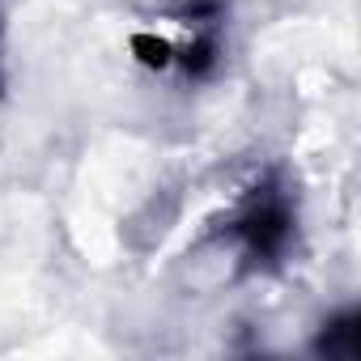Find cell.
Returning <instances> with one entry per match:
<instances>
[{"label":"cell","instance_id":"6da1fadb","mask_svg":"<svg viewBox=\"0 0 361 361\" xmlns=\"http://www.w3.org/2000/svg\"><path fill=\"white\" fill-rule=\"evenodd\" d=\"M234 234L251 247V255H276L289 243V209L276 196H255L243 217L234 221Z\"/></svg>","mask_w":361,"mask_h":361},{"label":"cell","instance_id":"7a4b0ae2","mask_svg":"<svg viewBox=\"0 0 361 361\" xmlns=\"http://www.w3.org/2000/svg\"><path fill=\"white\" fill-rule=\"evenodd\" d=\"M327 357H344V361H353L357 353H361V331H357V314H344V319H336L331 327H327V336H323V344H319Z\"/></svg>","mask_w":361,"mask_h":361}]
</instances>
